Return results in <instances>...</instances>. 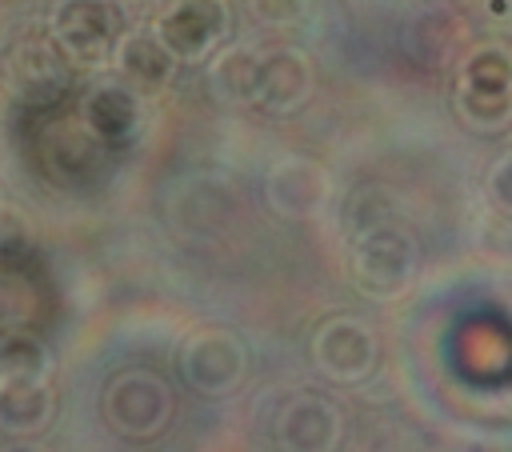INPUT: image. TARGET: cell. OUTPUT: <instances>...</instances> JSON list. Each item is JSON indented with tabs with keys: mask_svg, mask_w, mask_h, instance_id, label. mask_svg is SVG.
I'll return each instance as SVG.
<instances>
[{
	"mask_svg": "<svg viewBox=\"0 0 512 452\" xmlns=\"http://www.w3.org/2000/svg\"><path fill=\"white\" fill-rule=\"evenodd\" d=\"M8 76H12V88L24 96V100H48L60 84H64V68H60V56L52 44L44 40H24L12 60H8Z\"/></svg>",
	"mask_w": 512,
	"mask_h": 452,
	"instance_id": "obj_2",
	"label": "cell"
},
{
	"mask_svg": "<svg viewBox=\"0 0 512 452\" xmlns=\"http://www.w3.org/2000/svg\"><path fill=\"white\" fill-rule=\"evenodd\" d=\"M56 44L76 60H100L120 32V12L108 0H64L52 16Z\"/></svg>",
	"mask_w": 512,
	"mask_h": 452,
	"instance_id": "obj_1",
	"label": "cell"
}]
</instances>
